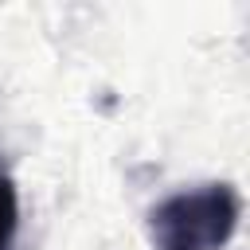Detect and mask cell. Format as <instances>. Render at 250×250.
Listing matches in <instances>:
<instances>
[{"label":"cell","mask_w":250,"mask_h":250,"mask_svg":"<svg viewBox=\"0 0 250 250\" xmlns=\"http://www.w3.org/2000/svg\"><path fill=\"white\" fill-rule=\"evenodd\" d=\"M16 227H20V199H16V184H12V176L0 168V250H12Z\"/></svg>","instance_id":"7a4b0ae2"},{"label":"cell","mask_w":250,"mask_h":250,"mask_svg":"<svg viewBox=\"0 0 250 250\" xmlns=\"http://www.w3.org/2000/svg\"><path fill=\"white\" fill-rule=\"evenodd\" d=\"M238 227V195L230 184H203L152 207L148 238L156 250H223Z\"/></svg>","instance_id":"6da1fadb"}]
</instances>
